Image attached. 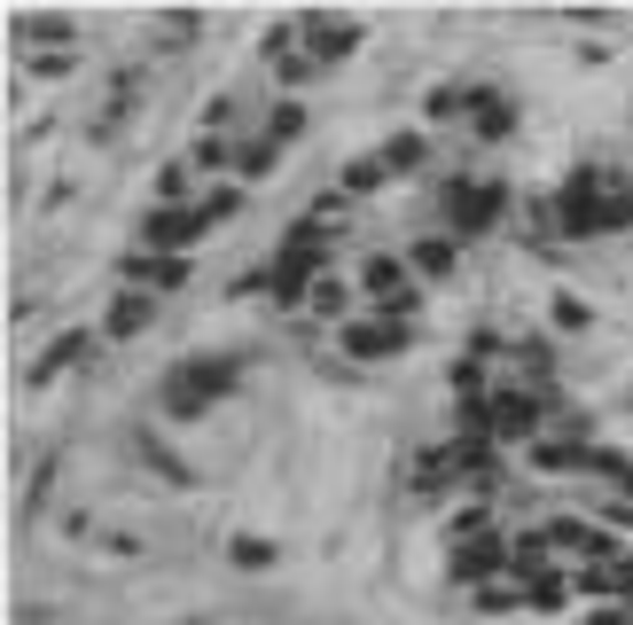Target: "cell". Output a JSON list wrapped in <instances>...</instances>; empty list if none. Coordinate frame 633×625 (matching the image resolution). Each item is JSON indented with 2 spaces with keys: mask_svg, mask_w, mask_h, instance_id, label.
I'll use <instances>...</instances> for the list:
<instances>
[{
  "mask_svg": "<svg viewBox=\"0 0 633 625\" xmlns=\"http://www.w3.org/2000/svg\"><path fill=\"white\" fill-rule=\"evenodd\" d=\"M501 204H508V196H501L493 181H470V188H446V219L462 227V243H470V235H485V227L501 219Z\"/></svg>",
  "mask_w": 633,
  "mask_h": 625,
  "instance_id": "277c9868",
  "label": "cell"
},
{
  "mask_svg": "<svg viewBox=\"0 0 633 625\" xmlns=\"http://www.w3.org/2000/svg\"><path fill=\"white\" fill-rule=\"evenodd\" d=\"M149 321H157V298H149V290H126V298L110 305V321H103V328H110V336H141Z\"/></svg>",
  "mask_w": 633,
  "mask_h": 625,
  "instance_id": "9c48e42d",
  "label": "cell"
},
{
  "mask_svg": "<svg viewBox=\"0 0 633 625\" xmlns=\"http://www.w3.org/2000/svg\"><path fill=\"white\" fill-rule=\"evenodd\" d=\"M501 556H508L501 540H470V548L454 556V579H470V586H478V579H493V571H501Z\"/></svg>",
  "mask_w": 633,
  "mask_h": 625,
  "instance_id": "30bf717a",
  "label": "cell"
},
{
  "mask_svg": "<svg viewBox=\"0 0 633 625\" xmlns=\"http://www.w3.org/2000/svg\"><path fill=\"white\" fill-rule=\"evenodd\" d=\"M157 196H164V212H180V196H189V164H164V181H157Z\"/></svg>",
  "mask_w": 633,
  "mask_h": 625,
  "instance_id": "2e32d148",
  "label": "cell"
},
{
  "mask_svg": "<svg viewBox=\"0 0 633 625\" xmlns=\"http://www.w3.org/2000/svg\"><path fill=\"white\" fill-rule=\"evenodd\" d=\"M227 384H235L227 360H180V368L164 376V414H196V407H212Z\"/></svg>",
  "mask_w": 633,
  "mask_h": 625,
  "instance_id": "7a4b0ae2",
  "label": "cell"
},
{
  "mask_svg": "<svg viewBox=\"0 0 633 625\" xmlns=\"http://www.w3.org/2000/svg\"><path fill=\"white\" fill-rule=\"evenodd\" d=\"M415 274H422V282L454 274V235H422V243H415Z\"/></svg>",
  "mask_w": 633,
  "mask_h": 625,
  "instance_id": "8fae6325",
  "label": "cell"
},
{
  "mask_svg": "<svg viewBox=\"0 0 633 625\" xmlns=\"http://www.w3.org/2000/svg\"><path fill=\"white\" fill-rule=\"evenodd\" d=\"M78 352H86V336H63V344H55V352H47V360H40V368H32V376H55V368H71V360H78Z\"/></svg>",
  "mask_w": 633,
  "mask_h": 625,
  "instance_id": "ac0fdd59",
  "label": "cell"
},
{
  "mask_svg": "<svg viewBox=\"0 0 633 625\" xmlns=\"http://www.w3.org/2000/svg\"><path fill=\"white\" fill-rule=\"evenodd\" d=\"M539 414H548V407H539V399H524V391H508L485 422H493V438H508V445H539Z\"/></svg>",
  "mask_w": 633,
  "mask_h": 625,
  "instance_id": "52a82bcc",
  "label": "cell"
},
{
  "mask_svg": "<svg viewBox=\"0 0 633 625\" xmlns=\"http://www.w3.org/2000/svg\"><path fill=\"white\" fill-rule=\"evenodd\" d=\"M196 164H204V172H219V164H227V141H219V133H204V141L189 149V172H196Z\"/></svg>",
  "mask_w": 633,
  "mask_h": 625,
  "instance_id": "e0dca14e",
  "label": "cell"
},
{
  "mask_svg": "<svg viewBox=\"0 0 633 625\" xmlns=\"http://www.w3.org/2000/svg\"><path fill=\"white\" fill-rule=\"evenodd\" d=\"M305 133V103H275V110H266V141H275V149H290Z\"/></svg>",
  "mask_w": 633,
  "mask_h": 625,
  "instance_id": "4fadbf2b",
  "label": "cell"
},
{
  "mask_svg": "<svg viewBox=\"0 0 633 625\" xmlns=\"http://www.w3.org/2000/svg\"><path fill=\"white\" fill-rule=\"evenodd\" d=\"M587 321H594V313H587L579 298H556V328H587Z\"/></svg>",
  "mask_w": 633,
  "mask_h": 625,
  "instance_id": "ffe728a7",
  "label": "cell"
},
{
  "mask_svg": "<svg viewBox=\"0 0 633 625\" xmlns=\"http://www.w3.org/2000/svg\"><path fill=\"white\" fill-rule=\"evenodd\" d=\"M305 305L329 313V321H352V290H344V274H321V282L305 290Z\"/></svg>",
  "mask_w": 633,
  "mask_h": 625,
  "instance_id": "7c38bea8",
  "label": "cell"
},
{
  "mask_svg": "<svg viewBox=\"0 0 633 625\" xmlns=\"http://www.w3.org/2000/svg\"><path fill=\"white\" fill-rule=\"evenodd\" d=\"M564 227L571 235H610V227H625L633 219V188L625 181H610V172H571V188H564Z\"/></svg>",
  "mask_w": 633,
  "mask_h": 625,
  "instance_id": "6da1fadb",
  "label": "cell"
},
{
  "mask_svg": "<svg viewBox=\"0 0 633 625\" xmlns=\"http://www.w3.org/2000/svg\"><path fill=\"white\" fill-rule=\"evenodd\" d=\"M235 563H243V571H266V563H275V548H266V540H250V531H243V540H235Z\"/></svg>",
  "mask_w": 633,
  "mask_h": 625,
  "instance_id": "d6986e66",
  "label": "cell"
},
{
  "mask_svg": "<svg viewBox=\"0 0 633 625\" xmlns=\"http://www.w3.org/2000/svg\"><path fill=\"white\" fill-rule=\"evenodd\" d=\"M298 40H305V55L329 71V63H344V55L360 47V17H298Z\"/></svg>",
  "mask_w": 633,
  "mask_h": 625,
  "instance_id": "3957f363",
  "label": "cell"
},
{
  "mask_svg": "<svg viewBox=\"0 0 633 625\" xmlns=\"http://www.w3.org/2000/svg\"><path fill=\"white\" fill-rule=\"evenodd\" d=\"M618 516H625V524H633V508H618Z\"/></svg>",
  "mask_w": 633,
  "mask_h": 625,
  "instance_id": "44dd1931",
  "label": "cell"
},
{
  "mask_svg": "<svg viewBox=\"0 0 633 625\" xmlns=\"http://www.w3.org/2000/svg\"><path fill=\"white\" fill-rule=\"evenodd\" d=\"M376 157H384V172H415V164H422V133H399V141H384Z\"/></svg>",
  "mask_w": 633,
  "mask_h": 625,
  "instance_id": "5bb4252c",
  "label": "cell"
},
{
  "mask_svg": "<svg viewBox=\"0 0 633 625\" xmlns=\"http://www.w3.org/2000/svg\"><path fill=\"white\" fill-rule=\"evenodd\" d=\"M180 282H189V258H172V250H133L126 258V290H180Z\"/></svg>",
  "mask_w": 633,
  "mask_h": 625,
  "instance_id": "8992f818",
  "label": "cell"
},
{
  "mask_svg": "<svg viewBox=\"0 0 633 625\" xmlns=\"http://www.w3.org/2000/svg\"><path fill=\"white\" fill-rule=\"evenodd\" d=\"M344 188H352V196H368V188H384V157H360V164L344 172Z\"/></svg>",
  "mask_w": 633,
  "mask_h": 625,
  "instance_id": "9a60e30c",
  "label": "cell"
},
{
  "mask_svg": "<svg viewBox=\"0 0 633 625\" xmlns=\"http://www.w3.org/2000/svg\"><path fill=\"white\" fill-rule=\"evenodd\" d=\"M212 219H204V204H189V212H149L141 219V243H157V250H172L180 258V243H189V235H204Z\"/></svg>",
  "mask_w": 633,
  "mask_h": 625,
  "instance_id": "ba28073f",
  "label": "cell"
},
{
  "mask_svg": "<svg viewBox=\"0 0 633 625\" xmlns=\"http://www.w3.org/2000/svg\"><path fill=\"white\" fill-rule=\"evenodd\" d=\"M344 352L352 360H391V352H407V321H344Z\"/></svg>",
  "mask_w": 633,
  "mask_h": 625,
  "instance_id": "5b68a950",
  "label": "cell"
}]
</instances>
